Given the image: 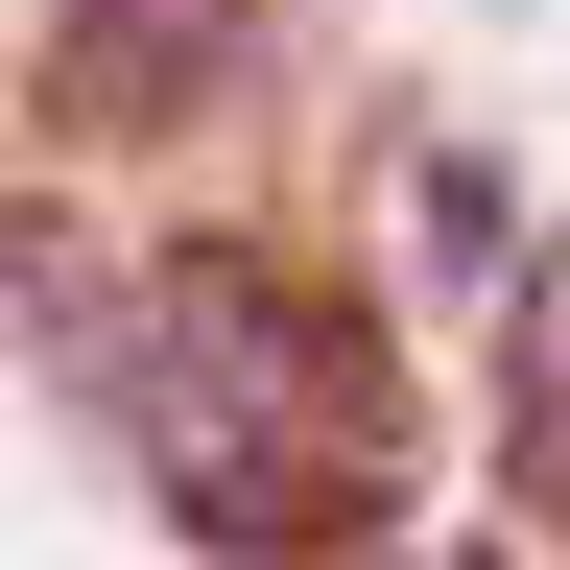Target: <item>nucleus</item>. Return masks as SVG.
Segmentation results:
<instances>
[{"mask_svg": "<svg viewBox=\"0 0 570 570\" xmlns=\"http://www.w3.org/2000/svg\"><path fill=\"white\" fill-rule=\"evenodd\" d=\"M214 71H238V0H71L48 24V119L71 142H167Z\"/></svg>", "mask_w": 570, "mask_h": 570, "instance_id": "2", "label": "nucleus"}, {"mask_svg": "<svg viewBox=\"0 0 570 570\" xmlns=\"http://www.w3.org/2000/svg\"><path fill=\"white\" fill-rule=\"evenodd\" d=\"M404 214H428V285H523V262H499V238H523V214H499V167H452V142H428Z\"/></svg>", "mask_w": 570, "mask_h": 570, "instance_id": "4", "label": "nucleus"}, {"mask_svg": "<svg viewBox=\"0 0 570 570\" xmlns=\"http://www.w3.org/2000/svg\"><path fill=\"white\" fill-rule=\"evenodd\" d=\"M499 452H523V499L570 523V262L523 285V381H499Z\"/></svg>", "mask_w": 570, "mask_h": 570, "instance_id": "3", "label": "nucleus"}, {"mask_svg": "<svg viewBox=\"0 0 570 570\" xmlns=\"http://www.w3.org/2000/svg\"><path fill=\"white\" fill-rule=\"evenodd\" d=\"M96 404L142 428V475H167L190 547H333V523L404 499V381H381V333H356L333 285H285L262 238H167V262H142Z\"/></svg>", "mask_w": 570, "mask_h": 570, "instance_id": "1", "label": "nucleus"}]
</instances>
